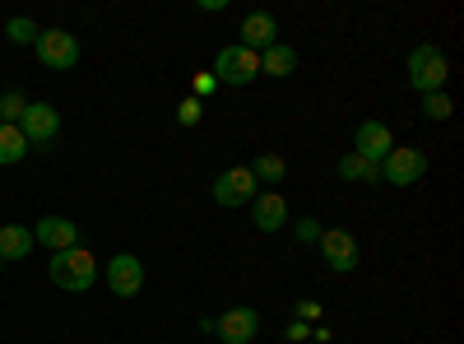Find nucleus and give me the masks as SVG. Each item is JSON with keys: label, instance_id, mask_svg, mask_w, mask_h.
I'll return each mask as SVG.
<instances>
[{"label": "nucleus", "instance_id": "nucleus-1", "mask_svg": "<svg viewBox=\"0 0 464 344\" xmlns=\"http://www.w3.org/2000/svg\"><path fill=\"white\" fill-rule=\"evenodd\" d=\"M47 275H52V284L65 289V293H89V289L98 284V260H93V251H84V247L52 251Z\"/></svg>", "mask_w": 464, "mask_h": 344}, {"label": "nucleus", "instance_id": "nucleus-2", "mask_svg": "<svg viewBox=\"0 0 464 344\" xmlns=\"http://www.w3.org/2000/svg\"><path fill=\"white\" fill-rule=\"evenodd\" d=\"M446 80H450L446 52H441L437 43H418V47L409 52V84H413L418 93H441Z\"/></svg>", "mask_w": 464, "mask_h": 344}, {"label": "nucleus", "instance_id": "nucleus-3", "mask_svg": "<svg viewBox=\"0 0 464 344\" xmlns=\"http://www.w3.org/2000/svg\"><path fill=\"white\" fill-rule=\"evenodd\" d=\"M422 177H428V154L413 149V144H395L391 154L381 159V182L385 186H413Z\"/></svg>", "mask_w": 464, "mask_h": 344}, {"label": "nucleus", "instance_id": "nucleus-4", "mask_svg": "<svg viewBox=\"0 0 464 344\" xmlns=\"http://www.w3.org/2000/svg\"><path fill=\"white\" fill-rule=\"evenodd\" d=\"M316 247H321V260L330 265L334 275H348V270H358V260H362V247H358V238L348 233V228H321Z\"/></svg>", "mask_w": 464, "mask_h": 344}, {"label": "nucleus", "instance_id": "nucleus-5", "mask_svg": "<svg viewBox=\"0 0 464 344\" xmlns=\"http://www.w3.org/2000/svg\"><path fill=\"white\" fill-rule=\"evenodd\" d=\"M256 74H260V52H246L242 43H227L218 52V61H214V80L218 84H232V89L251 84Z\"/></svg>", "mask_w": 464, "mask_h": 344}, {"label": "nucleus", "instance_id": "nucleus-6", "mask_svg": "<svg viewBox=\"0 0 464 344\" xmlns=\"http://www.w3.org/2000/svg\"><path fill=\"white\" fill-rule=\"evenodd\" d=\"M37 61H43L47 70H74L80 65V37L65 33V28H43V37L33 43Z\"/></svg>", "mask_w": 464, "mask_h": 344}, {"label": "nucleus", "instance_id": "nucleus-7", "mask_svg": "<svg viewBox=\"0 0 464 344\" xmlns=\"http://www.w3.org/2000/svg\"><path fill=\"white\" fill-rule=\"evenodd\" d=\"M256 196H260V182L251 177L246 163H242V168H223V172L214 177V205H223V210L251 205Z\"/></svg>", "mask_w": 464, "mask_h": 344}, {"label": "nucleus", "instance_id": "nucleus-8", "mask_svg": "<svg viewBox=\"0 0 464 344\" xmlns=\"http://www.w3.org/2000/svg\"><path fill=\"white\" fill-rule=\"evenodd\" d=\"M102 280H107V289H111L116 298H140V289H144V265H140L135 251H116V256L107 260Z\"/></svg>", "mask_w": 464, "mask_h": 344}, {"label": "nucleus", "instance_id": "nucleus-9", "mask_svg": "<svg viewBox=\"0 0 464 344\" xmlns=\"http://www.w3.org/2000/svg\"><path fill=\"white\" fill-rule=\"evenodd\" d=\"M19 131H24V140H28V144L52 149V144H56V135H61V112H56L52 103H28Z\"/></svg>", "mask_w": 464, "mask_h": 344}, {"label": "nucleus", "instance_id": "nucleus-10", "mask_svg": "<svg viewBox=\"0 0 464 344\" xmlns=\"http://www.w3.org/2000/svg\"><path fill=\"white\" fill-rule=\"evenodd\" d=\"M33 242H43L47 251H70V247H80V223L65 214H43L33 228Z\"/></svg>", "mask_w": 464, "mask_h": 344}, {"label": "nucleus", "instance_id": "nucleus-11", "mask_svg": "<svg viewBox=\"0 0 464 344\" xmlns=\"http://www.w3.org/2000/svg\"><path fill=\"white\" fill-rule=\"evenodd\" d=\"M256 330H260V312H256V308H227V312L214 321V335H218L223 344H251Z\"/></svg>", "mask_w": 464, "mask_h": 344}, {"label": "nucleus", "instance_id": "nucleus-12", "mask_svg": "<svg viewBox=\"0 0 464 344\" xmlns=\"http://www.w3.org/2000/svg\"><path fill=\"white\" fill-rule=\"evenodd\" d=\"M391 149H395L391 126H385V122H358V131H353V154H362V159L381 163L385 154H391Z\"/></svg>", "mask_w": 464, "mask_h": 344}, {"label": "nucleus", "instance_id": "nucleus-13", "mask_svg": "<svg viewBox=\"0 0 464 344\" xmlns=\"http://www.w3.org/2000/svg\"><path fill=\"white\" fill-rule=\"evenodd\" d=\"M251 223L260 228V233H279V228H288V201L279 196V191H260V196L251 201Z\"/></svg>", "mask_w": 464, "mask_h": 344}, {"label": "nucleus", "instance_id": "nucleus-14", "mask_svg": "<svg viewBox=\"0 0 464 344\" xmlns=\"http://www.w3.org/2000/svg\"><path fill=\"white\" fill-rule=\"evenodd\" d=\"M275 43H279V19L265 15V10H251L242 19V47L246 52H265V47H275Z\"/></svg>", "mask_w": 464, "mask_h": 344}, {"label": "nucleus", "instance_id": "nucleus-15", "mask_svg": "<svg viewBox=\"0 0 464 344\" xmlns=\"http://www.w3.org/2000/svg\"><path fill=\"white\" fill-rule=\"evenodd\" d=\"M293 70H297V52L288 43H275L260 52V74H269V80H288Z\"/></svg>", "mask_w": 464, "mask_h": 344}, {"label": "nucleus", "instance_id": "nucleus-16", "mask_svg": "<svg viewBox=\"0 0 464 344\" xmlns=\"http://www.w3.org/2000/svg\"><path fill=\"white\" fill-rule=\"evenodd\" d=\"M334 172H339V182H367V186H376L381 182V163H372V159H362V154H348L334 163Z\"/></svg>", "mask_w": 464, "mask_h": 344}, {"label": "nucleus", "instance_id": "nucleus-17", "mask_svg": "<svg viewBox=\"0 0 464 344\" xmlns=\"http://www.w3.org/2000/svg\"><path fill=\"white\" fill-rule=\"evenodd\" d=\"M33 251V233L24 223H0V260H24Z\"/></svg>", "mask_w": 464, "mask_h": 344}, {"label": "nucleus", "instance_id": "nucleus-18", "mask_svg": "<svg viewBox=\"0 0 464 344\" xmlns=\"http://www.w3.org/2000/svg\"><path fill=\"white\" fill-rule=\"evenodd\" d=\"M246 168H251V177H256L260 186H279V182L288 177V163H284L279 154H260V159H251Z\"/></svg>", "mask_w": 464, "mask_h": 344}, {"label": "nucleus", "instance_id": "nucleus-19", "mask_svg": "<svg viewBox=\"0 0 464 344\" xmlns=\"http://www.w3.org/2000/svg\"><path fill=\"white\" fill-rule=\"evenodd\" d=\"M24 154H28V140H24V131H19V126H5V122H0V168L19 163Z\"/></svg>", "mask_w": 464, "mask_h": 344}, {"label": "nucleus", "instance_id": "nucleus-20", "mask_svg": "<svg viewBox=\"0 0 464 344\" xmlns=\"http://www.w3.org/2000/svg\"><path fill=\"white\" fill-rule=\"evenodd\" d=\"M5 37H10L14 47H33L37 37H43V28H37V24H33L28 15H14V19L5 24Z\"/></svg>", "mask_w": 464, "mask_h": 344}, {"label": "nucleus", "instance_id": "nucleus-21", "mask_svg": "<svg viewBox=\"0 0 464 344\" xmlns=\"http://www.w3.org/2000/svg\"><path fill=\"white\" fill-rule=\"evenodd\" d=\"M24 112H28V93H19V89L0 93V122H5V126H19Z\"/></svg>", "mask_w": 464, "mask_h": 344}, {"label": "nucleus", "instance_id": "nucleus-22", "mask_svg": "<svg viewBox=\"0 0 464 344\" xmlns=\"http://www.w3.org/2000/svg\"><path fill=\"white\" fill-rule=\"evenodd\" d=\"M450 112H455V103H450L446 89L441 93H422V117L428 122H450Z\"/></svg>", "mask_w": 464, "mask_h": 344}, {"label": "nucleus", "instance_id": "nucleus-23", "mask_svg": "<svg viewBox=\"0 0 464 344\" xmlns=\"http://www.w3.org/2000/svg\"><path fill=\"white\" fill-rule=\"evenodd\" d=\"M200 117H205V103L200 98H181V107H177V126H200Z\"/></svg>", "mask_w": 464, "mask_h": 344}, {"label": "nucleus", "instance_id": "nucleus-24", "mask_svg": "<svg viewBox=\"0 0 464 344\" xmlns=\"http://www.w3.org/2000/svg\"><path fill=\"white\" fill-rule=\"evenodd\" d=\"M293 238H297L302 247H316V238H321V219H312V214L297 219V223H293Z\"/></svg>", "mask_w": 464, "mask_h": 344}, {"label": "nucleus", "instance_id": "nucleus-25", "mask_svg": "<svg viewBox=\"0 0 464 344\" xmlns=\"http://www.w3.org/2000/svg\"><path fill=\"white\" fill-rule=\"evenodd\" d=\"M218 89V80H214V70H200L196 80H190V98H209Z\"/></svg>", "mask_w": 464, "mask_h": 344}, {"label": "nucleus", "instance_id": "nucleus-26", "mask_svg": "<svg viewBox=\"0 0 464 344\" xmlns=\"http://www.w3.org/2000/svg\"><path fill=\"white\" fill-rule=\"evenodd\" d=\"M293 312H297V321H316V317H321V302H316V298H297Z\"/></svg>", "mask_w": 464, "mask_h": 344}, {"label": "nucleus", "instance_id": "nucleus-27", "mask_svg": "<svg viewBox=\"0 0 464 344\" xmlns=\"http://www.w3.org/2000/svg\"><path fill=\"white\" fill-rule=\"evenodd\" d=\"M302 339H312V326H306V321H293V326H288V344H302Z\"/></svg>", "mask_w": 464, "mask_h": 344}, {"label": "nucleus", "instance_id": "nucleus-28", "mask_svg": "<svg viewBox=\"0 0 464 344\" xmlns=\"http://www.w3.org/2000/svg\"><path fill=\"white\" fill-rule=\"evenodd\" d=\"M312 339H316V344H330V326H325V321H321V326H312Z\"/></svg>", "mask_w": 464, "mask_h": 344}, {"label": "nucleus", "instance_id": "nucleus-29", "mask_svg": "<svg viewBox=\"0 0 464 344\" xmlns=\"http://www.w3.org/2000/svg\"><path fill=\"white\" fill-rule=\"evenodd\" d=\"M0 270H5V260H0Z\"/></svg>", "mask_w": 464, "mask_h": 344}]
</instances>
